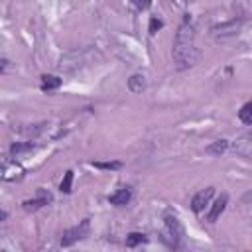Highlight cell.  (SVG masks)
<instances>
[{
  "mask_svg": "<svg viewBox=\"0 0 252 252\" xmlns=\"http://www.w3.org/2000/svg\"><path fill=\"white\" fill-rule=\"evenodd\" d=\"M132 2V6L138 10V12H144V10H148L150 6H152V0H130Z\"/></svg>",
  "mask_w": 252,
  "mask_h": 252,
  "instance_id": "obj_19",
  "label": "cell"
},
{
  "mask_svg": "<svg viewBox=\"0 0 252 252\" xmlns=\"http://www.w3.org/2000/svg\"><path fill=\"white\" fill-rule=\"evenodd\" d=\"M144 242H148V238H146V234H142V232H130V234L126 236V246H128V248H134V246L144 244Z\"/></svg>",
  "mask_w": 252,
  "mask_h": 252,
  "instance_id": "obj_16",
  "label": "cell"
},
{
  "mask_svg": "<svg viewBox=\"0 0 252 252\" xmlns=\"http://www.w3.org/2000/svg\"><path fill=\"white\" fill-rule=\"evenodd\" d=\"M61 77L57 75H41V91H57L61 87Z\"/></svg>",
  "mask_w": 252,
  "mask_h": 252,
  "instance_id": "obj_10",
  "label": "cell"
},
{
  "mask_svg": "<svg viewBox=\"0 0 252 252\" xmlns=\"http://www.w3.org/2000/svg\"><path fill=\"white\" fill-rule=\"evenodd\" d=\"M144 89H146V77H144V75L136 73V75H132V77L128 79V91H130V93L138 94V93H142Z\"/></svg>",
  "mask_w": 252,
  "mask_h": 252,
  "instance_id": "obj_11",
  "label": "cell"
},
{
  "mask_svg": "<svg viewBox=\"0 0 252 252\" xmlns=\"http://www.w3.org/2000/svg\"><path fill=\"white\" fill-rule=\"evenodd\" d=\"M183 236H185V230H183V224L179 222V219L173 213H165L163 215V224H161V240L169 248L177 250L183 244Z\"/></svg>",
  "mask_w": 252,
  "mask_h": 252,
  "instance_id": "obj_2",
  "label": "cell"
},
{
  "mask_svg": "<svg viewBox=\"0 0 252 252\" xmlns=\"http://www.w3.org/2000/svg\"><path fill=\"white\" fill-rule=\"evenodd\" d=\"M163 26V22L159 20V18H156V16H152L150 18V28H148V32H150V35H156V32L159 30Z\"/></svg>",
  "mask_w": 252,
  "mask_h": 252,
  "instance_id": "obj_18",
  "label": "cell"
},
{
  "mask_svg": "<svg viewBox=\"0 0 252 252\" xmlns=\"http://www.w3.org/2000/svg\"><path fill=\"white\" fill-rule=\"evenodd\" d=\"M130 199H132V189H130V187H120V189H116L112 195H108V203H110V205H116V207L126 205Z\"/></svg>",
  "mask_w": 252,
  "mask_h": 252,
  "instance_id": "obj_8",
  "label": "cell"
},
{
  "mask_svg": "<svg viewBox=\"0 0 252 252\" xmlns=\"http://www.w3.org/2000/svg\"><path fill=\"white\" fill-rule=\"evenodd\" d=\"M4 219H8V213L6 211H0V220H4Z\"/></svg>",
  "mask_w": 252,
  "mask_h": 252,
  "instance_id": "obj_20",
  "label": "cell"
},
{
  "mask_svg": "<svg viewBox=\"0 0 252 252\" xmlns=\"http://www.w3.org/2000/svg\"><path fill=\"white\" fill-rule=\"evenodd\" d=\"M228 146H230V142L228 140H217V142H213L211 146H207L205 150L209 152V154H213V156H220V154H224L226 150H228Z\"/></svg>",
  "mask_w": 252,
  "mask_h": 252,
  "instance_id": "obj_12",
  "label": "cell"
},
{
  "mask_svg": "<svg viewBox=\"0 0 252 252\" xmlns=\"http://www.w3.org/2000/svg\"><path fill=\"white\" fill-rule=\"evenodd\" d=\"M234 150H236L238 154H242V156H250V136L246 134V136H242L240 140H236Z\"/></svg>",
  "mask_w": 252,
  "mask_h": 252,
  "instance_id": "obj_14",
  "label": "cell"
},
{
  "mask_svg": "<svg viewBox=\"0 0 252 252\" xmlns=\"http://www.w3.org/2000/svg\"><path fill=\"white\" fill-rule=\"evenodd\" d=\"M242 24H244V20H230V22H224V24H219V26H213L211 28V33L215 35V37H220V39H224V37H232V35H236L238 32H240V28H242Z\"/></svg>",
  "mask_w": 252,
  "mask_h": 252,
  "instance_id": "obj_5",
  "label": "cell"
},
{
  "mask_svg": "<svg viewBox=\"0 0 252 252\" xmlns=\"http://www.w3.org/2000/svg\"><path fill=\"white\" fill-rule=\"evenodd\" d=\"M59 191H61V193H71V191H73V171H71V169L65 171L63 179H61V183H59Z\"/></svg>",
  "mask_w": 252,
  "mask_h": 252,
  "instance_id": "obj_15",
  "label": "cell"
},
{
  "mask_svg": "<svg viewBox=\"0 0 252 252\" xmlns=\"http://www.w3.org/2000/svg\"><path fill=\"white\" fill-rule=\"evenodd\" d=\"M171 55H173V63H175L177 71L191 69L199 63L201 53H199L197 43H195V26H193L189 16H185V20L179 24V28L175 32Z\"/></svg>",
  "mask_w": 252,
  "mask_h": 252,
  "instance_id": "obj_1",
  "label": "cell"
},
{
  "mask_svg": "<svg viewBox=\"0 0 252 252\" xmlns=\"http://www.w3.org/2000/svg\"><path fill=\"white\" fill-rule=\"evenodd\" d=\"M93 165L98 169H120L122 167L120 161H93Z\"/></svg>",
  "mask_w": 252,
  "mask_h": 252,
  "instance_id": "obj_17",
  "label": "cell"
},
{
  "mask_svg": "<svg viewBox=\"0 0 252 252\" xmlns=\"http://www.w3.org/2000/svg\"><path fill=\"white\" fill-rule=\"evenodd\" d=\"M89 228H91L89 219H83L79 224H75V226L67 228V230L63 232V236H61V246H71V244H75V242L83 240V238L89 234Z\"/></svg>",
  "mask_w": 252,
  "mask_h": 252,
  "instance_id": "obj_4",
  "label": "cell"
},
{
  "mask_svg": "<svg viewBox=\"0 0 252 252\" xmlns=\"http://www.w3.org/2000/svg\"><path fill=\"white\" fill-rule=\"evenodd\" d=\"M213 197H215V187H205V189L197 191V193L193 195V199H191V211H193L195 215L203 213V211L211 205V199H213Z\"/></svg>",
  "mask_w": 252,
  "mask_h": 252,
  "instance_id": "obj_6",
  "label": "cell"
},
{
  "mask_svg": "<svg viewBox=\"0 0 252 252\" xmlns=\"http://www.w3.org/2000/svg\"><path fill=\"white\" fill-rule=\"evenodd\" d=\"M24 175H26V169L18 159H14L12 156H0V181L16 183V181H22Z\"/></svg>",
  "mask_w": 252,
  "mask_h": 252,
  "instance_id": "obj_3",
  "label": "cell"
},
{
  "mask_svg": "<svg viewBox=\"0 0 252 252\" xmlns=\"http://www.w3.org/2000/svg\"><path fill=\"white\" fill-rule=\"evenodd\" d=\"M226 205H228V195H226V193H222V195H220V197L211 205V209H209V213H207V220H209V222H215V220L224 213Z\"/></svg>",
  "mask_w": 252,
  "mask_h": 252,
  "instance_id": "obj_7",
  "label": "cell"
},
{
  "mask_svg": "<svg viewBox=\"0 0 252 252\" xmlns=\"http://www.w3.org/2000/svg\"><path fill=\"white\" fill-rule=\"evenodd\" d=\"M238 118H240V122L246 124V126L252 124V102H250V100L242 104V108L238 110Z\"/></svg>",
  "mask_w": 252,
  "mask_h": 252,
  "instance_id": "obj_13",
  "label": "cell"
},
{
  "mask_svg": "<svg viewBox=\"0 0 252 252\" xmlns=\"http://www.w3.org/2000/svg\"><path fill=\"white\" fill-rule=\"evenodd\" d=\"M49 201H51V195H49V193L45 195L43 191H39V197H37V199H30V201H24V203H22V207H24V211H28V213H30V211H37V209L45 207Z\"/></svg>",
  "mask_w": 252,
  "mask_h": 252,
  "instance_id": "obj_9",
  "label": "cell"
}]
</instances>
